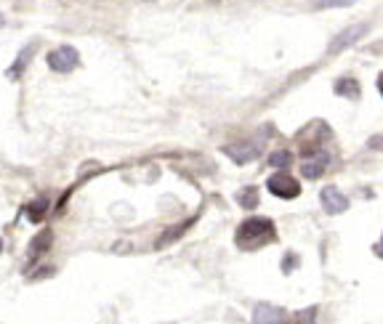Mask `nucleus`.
<instances>
[{
  "label": "nucleus",
  "instance_id": "nucleus-5",
  "mask_svg": "<svg viewBox=\"0 0 383 324\" xmlns=\"http://www.w3.org/2000/svg\"><path fill=\"white\" fill-rule=\"evenodd\" d=\"M368 30H370L368 24H354V27H349V30L338 32V35L333 38V43H330V54H338V51H343V48L354 45L359 38H365V32Z\"/></svg>",
  "mask_w": 383,
  "mask_h": 324
},
{
  "label": "nucleus",
  "instance_id": "nucleus-16",
  "mask_svg": "<svg viewBox=\"0 0 383 324\" xmlns=\"http://www.w3.org/2000/svg\"><path fill=\"white\" fill-rule=\"evenodd\" d=\"M314 316H317V309L298 311V314H295V319H298V324H314Z\"/></svg>",
  "mask_w": 383,
  "mask_h": 324
},
{
  "label": "nucleus",
  "instance_id": "nucleus-20",
  "mask_svg": "<svg viewBox=\"0 0 383 324\" xmlns=\"http://www.w3.org/2000/svg\"><path fill=\"white\" fill-rule=\"evenodd\" d=\"M0 252H3V239H0Z\"/></svg>",
  "mask_w": 383,
  "mask_h": 324
},
{
  "label": "nucleus",
  "instance_id": "nucleus-11",
  "mask_svg": "<svg viewBox=\"0 0 383 324\" xmlns=\"http://www.w3.org/2000/svg\"><path fill=\"white\" fill-rule=\"evenodd\" d=\"M45 210H48V200H45V197H38L32 205H27V218H30L32 223H38L45 216Z\"/></svg>",
  "mask_w": 383,
  "mask_h": 324
},
{
  "label": "nucleus",
  "instance_id": "nucleus-15",
  "mask_svg": "<svg viewBox=\"0 0 383 324\" xmlns=\"http://www.w3.org/2000/svg\"><path fill=\"white\" fill-rule=\"evenodd\" d=\"M30 56H32V48H27V51H24V56H22V59H16V64L11 67V70H8V74H11V77L22 74V70H24V64H27V59H30Z\"/></svg>",
  "mask_w": 383,
  "mask_h": 324
},
{
  "label": "nucleus",
  "instance_id": "nucleus-1",
  "mask_svg": "<svg viewBox=\"0 0 383 324\" xmlns=\"http://www.w3.org/2000/svg\"><path fill=\"white\" fill-rule=\"evenodd\" d=\"M274 236H277V232H274V223L269 221V218H248L237 229L235 242L242 250H256L261 245L274 242Z\"/></svg>",
  "mask_w": 383,
  "mask_h": 324
},
{
  "label": "nucleus",
  "instance_id": "nucleus-4",
  "mask_svg": "<svg viewBox=\"0 0 383 324\" xmlns=\"http://www.w3.org/2000/svg\"><path fill=\"white\" fill-rule=\"evenodd\" d=\"M322 207L327 216H338L349 207V197L341 192L338 186H327L322 192Z\"/></svg>",
  "mask_w": 383,
  "mask_h": 324
},
{
  "label": "nucleus",
  "instance_id": "nucleus-6",
  "mask_svg": "<svg viewBox=\"0 0 383 324\" xmlns=\"http://www.w3.org/2000/svg\"><path fill=\"white\" fill-rule=\"evenodd\" d=\"M253 324H285V314H282L277 306H269V303H261L253 311Z\"/></svg>",
  "mask_w": 383,
  "mask_h": 324
},
{
  "label": "nucleus",
  "instance_id": "nucleus-14",
  "mask_svg": "<svg viewBox=\"0 0 383 324\" xmlns=\"http://www.w3.org/2000/svg\"><path fill=\"white\" fill-rule=\"evenodd\" d=\"M320 8H341V6H354L357 0H314Z\"/></svg>",
  "mask_w": 383,
  "mask_h": 324
},
{
  "label": "nucleus",
  "instance_id": "nucleus-21",
  "mask_svg": "<svg viewBox=\"0 0 383 324\" xmlns=\"http://www.w3.org/2000/svg\"><path fill=\"white\" fill-rule=\"evenodd\" d=\"M381 252H383V248H381Z\"/></svg>",
  "mask_w": 383,
  "mask_h": 324
},
{
  "label": "nucleus",
  "instance_id": "nucleus-8",
  "mask_svg": "<svg viewBox=\"0 0 383 324\" xmlns=\"http://www.w3.org/2000/svg\"><path fill=\"white\" fill-rule=\"evenodd\" d=\"M224 154H229L235 162H251L258 154V147H253V144H232V147H224Z\"/></svg>",
  "mask_w": 383,
  "mask_h": 324
},
{
  "label": "nucleus",
  "instance_id": "nucleus-9",
  "mask_svg": "<svg viewBox=\"0 0 383 324\" xmlns=\"http://www.w3.org/2000/svg\"><path fill=\"white\" fill-rule=\"evenodd\" d=\"M51 239H54V232H51V229H45V232H40V234L32 239V245H30V261H35L38 255H43V252L51 248Z\"/></svg>",
  "mask_w": 383,
  "mask_h": 324
},
{
  "label": "nucleus",
  "instance_id": "nucleus-2",
  "mask_svg": "<svg viewBox=\"0 0 383 324\" xmlns=\"http://www.w3.org/2000/svg\"><path fill=\"white\" fill-rule=\"evenodd\" d=\"M77 61H80V56H77V51L72 45H59V48H54L48 54V67L54 72H72L77 67Z\"/></svg>",
  "mask_w": 383,
  "mask_h": 324
},
{
  "label": "nucleus",
  "instance_id": "nucleus-3",
  "mask_svg": "<svg viewBox=\"0 0 383 324\" xmlns=\"http://www.w3.org/2000/svg\"><path fill=\"white\" fill-rule=\"evenodd\" d=\"M266 189L274 197H280V200H295L301 194V184L288 176V173H277V176H272L266 181Z\"/></svg>",
  "mask_w": 383,
  "mask_h": 324
},
{
  "label": "nucleus",
  "instance_id": "nucleus-7",
  "mask_svg": "<svg viewBox=\"0 0 383 324\" xmlns=\"http://www.w3.org/2000/svg\"><path fill=\"white\" fill-rule=\"evenodd\" d=\"M327 162H330V157L325 154V152H320V154H314V157H306L304 160V165H301V173H304V178H320L325 173V168H327Z\"/></svg>",
  "mask_w": 383,
  "mask_h": 324
},
{
  "label": "nucleus",
  "instance_id": "nucleus-12",
  "mask_svg": "<svg viewBox=\"0 0 383 324\" xmlns=\"http://www.w3.org/2000/svg\"><path fill=\"white\" fill-rule=\"evenodd\" d=\"M237 200H240V205L242 207H256L258 205V189L248 186V189H242V192L237 194Z\"/></svg>",
  "mask_w": 383,
  "mask_h": 324
},
{
  "label": "nucleus",
  "instance_id": "nucleus-18",
  "mask_svg": "<svg viewBox=\"0 0 383 324\" xmlns=\"http://www.w3.org/2000/svg\"><path fill=\"white\" fill-rule=\"evenodd\" d=\"M378 88H381V96H383V74H381V80H378Z\"/></svg>",
  "mask_w": 383,
  "mask_h": 324
},
{
  "label": "nucleus",
  "instance_id": "nucleus-19",
  "mask_svg": "<svg viewBox=\"0 0 383 324\" xmlns=\"http://www.w3.org/2000/svg\"><path fill=\"white\" fill-rule=\"evenodd\" d=\"M3 22H6V19H3V14H0V27H3Z\"/></svg>",
  "mask_w": 383,
  "mask_h": 324
},
{
  "label": "nucleus",
  "instance_id": "nucleus-17",
  "mask_svg": "<svg viewBox=\"0 0 383 324\" xmlns=\"http://www.w3.org/2000/svg\"><path fill=\"white\" fill-rule=\"evenodd\" d=\"M370 149H378V152H383V133H378V136H373L368 141Z\"/></svg>",
  "mask_w": 383,
  "mask_h": 324
},
{
  "label": "nucleus",
  "instance_id": "nucleus-13",
  "mask_svg": "<svg viewBox=\"0 0 383 324\" xmlns=\"http://www.w3.org/2000/svg\"><path fill=\"white\" fill-rule=\"evenodd\" d=\"M290 162H293L290 152H274V154L269 157V165H274V168H288Z\"/></svg>",
  "mask_w": 383,
  "mask_h": 324
},
{
  "label": "nucleus",
  "instance_id": "nucleus-10",
  "mask_svg": "<svg viewBox=\"0 0 383 324\" xmlns=\"http://www.w3.org/2000/svg\"><path fill=\"white\" fill-rule=\"evenodd\" d=\"M336 93L338 96H349V99H357L359 96V83L354 77H341L336 83Z\"/></svg>",
  "mask_w": 383,
  "mask_h": 324
}]
</instances>
